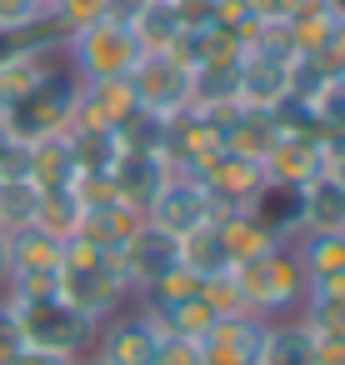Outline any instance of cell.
<instances>
[{"label":"cell","instance_id":"1","mask_svg":"<svg viewBox=\"0 0 345 365\" xmlns=\"http://www.w3.org/2000/svg\"><path fill=\"white\" fill-rule=\"evenodd\" d=\"M0 300L11 305L26 345L61 350V355H86V345L96 340V320H86L61 290L56 295H41V300H16V295H0Z\"/></svg>","mask_w":345,"mask_h":365},{"label":"cell","instance_id":"2","mask_svg":"<svg viewBox=\"0 0 345 365\" xmlns=\"http://www.w3.org/2000/svg\"><path fill=\"white\" fill-rule=\"evenodd\" d=\"M61 51H66V61H71V71H76L81 81L130 76V71H135V61L145 56V51H140V41H135V31L125 26V16H105V21H96V26L71 31Z\"/></svg>","mask_w":345,"mask_h":365},{"label":"cell","instance_id":"3","mask_svg":"<svg viewBox=\"0 0 345 365\" xmlns=\"http://www.w3.org/2000/svg\"><path fill=\"white\" fill-rule=\"evenodd\" d=\"M230 270H235V280H240V290H245L250 315H265V320L295 315L300 300H305V270L295 265L290 245H275V250H265V255H255V260H240V265H230Z\"/></svg>","mask_w":345,"mask_h":365},{"label":"cell","instance_id":"4","mask_svg":"<svg viewBox=\"0 0 345 365\" xmlns=\"http://www.w3.org/2000/svg\"><path fill=\"white\" fill-rule=\"evenodd\" d=\"M135 91H140V110L145 115H160V120H175L195 106V71L175 56V51H145L130 71Z\"/></svg>","mask_w":345,"mask_h":365},{"label":"cell","instance_id":"5","mask_svg":"<svg viewBox=\"0 0 345 365\" xmlns=\"http://www.w3.org/2000/svg\"><path fill=\"white\" fill-rule=\"evenodd\" d=\"M66 36H51V41H31V31L6 51V56H0V115H6V110H16L61 61H66Z\"/></svg>","mask_w":345,"mask_h":365},{"label":"cell","instance_id":"6","mask_svg":"<svg viewBox=\"0 0 345 365\" xmlns=\"http://www.w3.org/2000/svg\"><path fill=\"white\" fill-rule=\"evenodd\" d=\"M145 220H150L155 230H165V235L185 240V235H195L200 225H210V195H205V185H200L195 175L170 170V175H165V185L155 190V200H150Z\"/></svg>","mask_w":345,"mask_h":365},{"label":"cell","instance_id":"7","mask_svg":"<svg viewBox=\"0 0 345 365\" xmlns=\"http://www.w3.org/2000/svg\"><path fill=\"white\" fill-rule=\"evenodd\" d=\"M160 350V330L150 325L145 310H115L110 320L96 325V360L105 365H155Z\"/></svg>","mask_w":345,"mask_h":365},{"label":"cell","instance_id":"8","mask_svg":"<svg viewBox=\"0 0 345 365\" xmlns=\"http://www.w3.org/2000/svg\"><path fill=\"white\" fill-rule=\"evenodd\" d=\"M290 61H295V56H290ZM290 61L245 46L240 76H235V101H240L245 110H280V106L290 101Z\"/></svg>","mask_w":345,"mask_h":365},{"label":"cell","instance_id":"9","mask_svg":"<svg viewBox=\"0 0 345 365\" xmlns=\"http://www.w3.org/2000/svg\"><path fill=\"white\" fill-rule=\"evenodd\" d=\"M265 315H220L205 335H200V355L205 365H260V345H265Z\"/></svg>","mask_w":345,"mask_h":365},{"label":"cell","instance_id":"10","mask_svg":"<svg viewBox=\"0 0 345 365\" xmlns=\"http://www.w3.org/2000/svg\"><path fill=\"white\" fill-rule=\"evenodd\" d=\"M265 175L275 180V185H310L315 175H325V145L310 135V130H300V125H290L285 120V130L275 135V145L265 150Z\"/></svg>","mask_w":345,"mask_h":365},{"label":"cell","instance_id":"11","mask_svg":"<svg viewBox=\"0 0 345 365\" xmlns=\"http://www.w3.org/2000/svg\"><path fill=\"white\" fill-rule=\"evenodd\" d=\"M61 295H66V300H71V305H76L86 320H96V325H101V320H110L115 310H125V300H130V295H125V290H120V285H115L105 270L61 275Z\"/></svg>","mask_w":345,"mask_h":365},{"label":"cell","instance_id":"12","mask_svg":"<svg viewBox=\"0 0 345 365\" xmlns=\"http://www.w3.org/2000/svg\"><path fill=\"white\" fill-rule=\"evenodd\" d=\"M120 250H125V260H130V270H135V285H150L160 270H170V265L180 260V240L165 235V230H155L150 220H140V230H135Z\"/></svg>","mask_w":345,"mask_h":365},{"label":"cell","instance_id":"13","mask_svg":"<svg viewBox=\"0 0 345 365\" xmlns=\"http://www.w3.org/2000/svg\"><path fill=\"white\" fill-rule=\"evenodd\" d=\"M290 255L305 270V280L335 275V270H345V230H315V225H305V230L290 235Z\"/></svg>","mask_w":345,"mask_h":365},{"label":"cell","instance_id":"14","mask_svg":"<svg viewBox=\"0 0 345 365\" xmlns=\"http://www.w3.org/2000/svg\"><path fill=\"white\" fill-rule=\"evenodd\" d=\"M6 265L11 275H36V270H61V240L46 235L41 225L6 230Z\"/></svg>","mask_w":345,"mask_h":365},{"label":"cell","instance_id":"15","mask_svg":"<svg viewBox=\"0 0 345 365\" xmlns=\"http://www.w3.org/2000/svg\"><path fill=\"white\" fill-rule=\"evenodd\" d=\"M26 150H31L26 180H31L36 190H66V185L76 180V155H71V145H66V130L36 140V145H26Z\"/></svg>","mask_w":345,"mask_h":365},{"label":"cell","instance_id":"16","mask_svg":"<svg viewBox=\"0 0 345 365\" xmlns=\"http://www.w3.org/2000/svg\"><path fill=\"white\" fill-rule=\"evenodd\" d=\"M215 240H220V250H225V260L230 265H240V260H255V255H265V250H275L280 240L250 215V210H235V215H220L215 220Z\"/></svg>","mask_w":345,"mask_h":365},{"label":"cell","instance_id":"17","mask_svg":"<svg viewBox=\"0 0 345 365\" xmlns=\"http://www.w3.org/2000/svg\"><path fill=\"white\" fill-rule=\"evenodd\" d=\"M315 355V330L290 315V320H270L265 325V345H260V365H310Z\"/></svg>","mask_w":345,"mask_h":365},{"label":"cell","instance_id":"18","mask_svg":"<svg viewBox=\"0 0 345 365\" xmlns=\"http://www.w3.org/2000/svg\"><path fill=\"white\" fill-rule=\"evenodd\" d=\"M145 315H150V325L160 330V335H190V340H200L220 315L205 305V295H190V300H170V305H140Z\"/></svg>","mask_w":345,"mask_h":365},{"label":"cell","instance_id":"19","mask_svg":"<svg viewBox=\"0 0 345 365\" xmlns=\"http://www.w3.org/2000/svg\"><path fill=\"white\" fill-rule=\"evenodd\" d=\"M300 210H305V225L315 230H345V185L330 170L315 175L310 185H300Z\"/></svg>","mask_w":345,"mask_h":365},{"label":"cell","instance_id":"20","mask_svg":"<svg viewBox=\"0 0 345 365\" xmlns=\"http://www.w3.org/2000/svg\"><path fill=\"white\" fill-rule=\"evenodd\" d=\"M86 86V96L105 110V120L120 130L125 120H135L140 115V91H135V81L130 76H105V81H81Z\"/></svg>","mask_w":345,"mask_h":365},{"label":"cell","instance_id":"21","mask_svg":"<svg viewBox=\"0 0 345 365\" xmlns=\"http://www.w3.org/2000/svg\"><path fill=\"white\" fill-rule=\"evenodd\" d=\"M81 215H86V205L76 200V190H71V185H66V190H41L36 225H41L46 235H56V240H71V235L81 230Z\"/></svg>","mask_w":345,"mask_h":365},{"label":"cell","instance_id":"22","mask_svg":"<svg viewBox=\"0 0 345 365\" xmlns=\"http://www.w3.org/2000/svg\"><path fill=\"white\" fill-rule=\"evenodd\" d=\"M125 11V0H51V21L71 36L81 26H96L105 16H120Z\"/></svg>","mask_w":345,"mask_h":365},{"label":"cell","instance_id":"23","mask_svg":"<svg viewBox=\"0 0 345 365\" xmlns=\"http://www.w3.org/2000/svg\"><path fill=\"white\" fill-rule=\"evenodd\" d=\"M315 335H335V340H345V295H315V290H305V300H300V310H295Z\"/></svg>","mask_w":345,"mask_h":365},{"label":"cell","instance_id":"24","mask_svg":"<svg viewBox=\"0 0 345 365\" xmlns=\"http://www.w3.org/2000/svg\"><path fill=\"white\" fill-rule=\"evenodd\" d=\"M36 205H41V190L31 180H0V225L6 230L36 225Z\"/></svg>","mask_w":345,"mask_h":365},{"label":"cell","instance_id":"25","mask_svg":"<svg viewBox=\"0 0 345 365\" xmlns=\"http://www.w3.org/2000/svg\"><path fill=\"white\" fill-rule=\"evenodd\" d=\"M180 265H190L200 280L230 265V260H225V250H220V240H215V225H200L195 235H185V240H180Z\"/></svg>","mask_w":345,"mask_h":365},{"label":"cell","instance_id":"26","mask_svg":"<svg viewBox=\"0 0 345 365\" xmlns=\"http://www.w3.org/2000/svg\"><path fill=\"white\" fill-rule=\"evenodd\" d=\"M200 295H205V305H210L215 315H245V310H250V305H245V290H240V280H235L230 265L215 270V275H205Z\"/></svg>","mask_w":345,"mask_h":365},{"label":"cell","instance_id":"27","mask_svg":"<svg viewBox=\"0 0 345 365\" xmlns=\"http://www.w3.org/2000/svg\"><path fill=\"white\" fill-rule=\"evenodd\" d=\"M46 21H51V0H0V31L6 36L41 31Z\"/></svg>","mask_w":345,"mask_h":365},{"label":"cell","instance_id":"28","mask_svg":"<svg viewBox=\"0 0 345 365\" xmlns=\"http://www.w3.org/2000/svg\"><path fill=\"white\" fill-rule=\"evenodd\" d=\"M155 365H205V355H200V340H190V335H160Z\"/></svg>","mask_w":345,"mask_h":365},{"label":"cell","instance_id":"29","mask_svg":"<svg viewBox=\"0 0 345 365\" xmlns=\"http://www.w3.org/2000/svg\"><path fill=\"white\" fill-rule=\"evenodd\" d=\"M21 345H26V340H21V325H16V315H11V305H6V300H0V365H11Z\"/></svg>","mask_w":345,"mask_h":365},{"label":"cell","instance_id":"30","mask_svg":"<svg viewBox=\"0 0 345 365\" xmlns=\"http://www.w3.org/2000/svg\"><path fill=\"white\" fill-rule=\"evenodd\" d=\"M11 365H76V355H61V350H41V345H21Z\"/></svg>","mask_w":345,"mask_h":365},{"label":"cell","instance_id":"31","mask_svg":"<svg viewBox=\"0 0 345 365\" xmlns=\"http://www.w3.org/2000/svg\"><path fill=\"white\" fill-rule=\"evenodd\" d=\"M6 280H11V265H6V235H0V290H6Z\"/></svg>","mask_w":345,"mask_h":365},{"label":"cell","instance_id":"32","mask_svg":"<svg viewBox=\"0 0 345 365\" xmlns=\"http://www.w3.org/2000/svg\"><path fill=\"white\" fill-rule=\"evenodd\" d=\"M16 41H21V36H6V31H0V56H6V51H11Z\"/></svg>","mask_w":345,"mask_h":365},{"label":"cell","instance_id":"33","mask_svg":"<svg viewBox=\"0 0 345 365\" xmlns=\"http://www.w3.org/2000/svg\"><path fill=\"white\" fill-rule=\"evenodd\" d=\"M76 365H105V360H96V355H76Z\"/></svg>","mask_w":345,"mask_h":365},{"label":"cell","instance_id":"34","mask_svg":"<svg viewBox=\"0 0 345 365\" xmlns=\"http://www.w3.org/2000/svg\"><path fill=\"white\" fill-rule=\"evenodd\" d=\"M0 235H6V225H0Z\"/></svg>","mask_w":345,"mask_h":365}]
</instances>
